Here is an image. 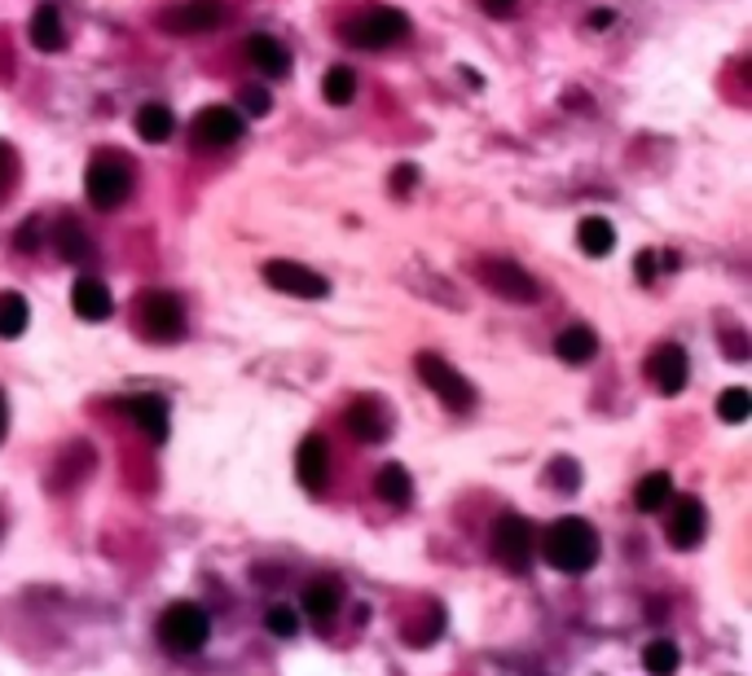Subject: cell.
<instances>
[{"label": "cell", "mask_w": 752, "mask_h": 676, "mask_svg": "<svg viewBox=\"0 0 752 676\" xmlns=\"http://www.w3.org/2000/svg\"><path fill=\"white\" fill-rule=\"evenodd\" d=\"M598 532L585 523V519H559L550 532H546V563L554 571H568V576H581L598 563Z\"/></svg>", "instance_id": "1"}, {"label": "cell", "mask_w": 752, "mask_h": 676, "mask_svg": "<svg viewBox=\"0 0 752 676\" xmlns=\"http://www.w3.org/2000/svg\"><path fill=\"white\" fill-rule=\"evenodd\" d=\"M159 637H164V645H168V650H177V654H194V650H203V645H207V637H212V619H207V611H203L199 602H172V606L164 611V619H159Z\"/></svg>", "instance_id": "2"}, {"label": "cell", "mask_w": 752, "mask_h": 676, "mask_svg": "<svg viewBox=\"0 0 752 676\" xmlns=\"http://www.w3.org/2000/svg\"><path fill=\"white\" fill-rule=\"evenodd\" d=\"M132 194V167L123 154H97V162L88 167V203L97 212H115L123 207Z\"/></svg>", "instance_id": "3"}, {"label": "cell", "mask_w": 752, "mask_h": 676, "mask_svg": "<svg viewBox=\"0 0 752 676\" xmlns=\"http://www.w3.org/2000/svg\"><path fill=\"white\" fill-rule=\"evenodd\" d=\"M414 370H418V378L427 383V391H435L449 409L454 413H467L472 405H476V387L449 365L444 357H435V352H418V361H414Z\"/></svg>", "instance_id": "4"}, {"label": "cell", "mask_w": 752, "mask_h": 676, "mask_svg": "<svg viewBox=\"0 0 752 676\" xmlns=\"http://www.w3.org/2000/svg\"><path fill=\"white\" fill-rule=\"evenodd\" d=\"M405 36H409V19H405L401 10H387V5L366 10L361 19H353V23L344 27V40H348L353 49H387V45H396V40H405Z\"/></svg>", "instance_id": "5"}, {"label": "cell", "mask_w": 752, "mask_h": 676, "mask_svg": "<svg viewBox=\"0 0 752 676\" xmlns=\"http://www.w3.org/2000/svg\"><path fill=\"white\" fill-rule=\"evenodd\" d=\"M136 321H141V334L155 338V343H172L186 329V303L168 290H145L141 294V307H136Z\"/></svg>", "instance_id": "6"}, {"label": "cell", "mask_w": 752, "mask_h": 676, "mask_svg": "<svg viewBox=\"0 0 752 676\" xmlns=\"http://www.w3.org/2000/svg\"><path fill=\"white\" fill-rule=\"evenodd\" d=\"M493 554L506 571H528L533 567V554H537V536H533V523L520 519V515H502L498 528H493Z\"/></svg>", "instance_id": "7"}, {"label": "cell", "mask_w": 752, "mask_h": 676, "mask_svg": "<svg viewBox=\"0 0 752 676\" xmlns=\"http://www.w3.org/2000/svg\"><path fill=\"white\" fill-rule=\"evenodd\" d=\"M264 281L282 294H295V299H326L331 294V281L305 264H290V259H273L264 264Z\"/></svg>", "instance_id": "8"}, {"label": "cell", "mask_w": 752, "mask_h": 676, "mask_svg": "<svg viewBox=\"0 0 752 676\" xmlns=\"http://www.w3.org/2000/svg\"><path fill=\"white\" fill-rule=\"evenodd\" d=\"M480 281H485L498 299H506V303H533V299H537L533 273L520 268V264H511V259H485V264H480Z\"/></svg>", "instance_id": "9"}, {"label": "cell", "mask_w": 752, "mask_h": 676, "mask_svg": "<svg viewBox=\"0 0 752 676\" xmlns=\"http://www.w3.org/2000/svg\"><path fill=\"white\" fill-rule=\"evenodd\" d=\"M225 0H186V5H172L164 14V32L172 36H203V32H216L225 23Z\"/></svg>", "instance_id": "10"}, {"label": "cell", "mask_w": 752, "mask_h": 676, "mask_svg": "<svg viewBox=\"0 0 752 676\" xmlns=\"http://www.w3.org/2000/svg\"><path fill=\"white\" fill-rule=\"evenodd\" d=\"M190 128H194V145H203V149H225V145H234L247 132L242 114L229 110V106H203Z\"/></svg>", "instance_id": "11"}, {"label": "cell", "mask_w": 752, "mask_h": 676, "mask_svg": "<svg viewBox=\"0 0 752 676\" xmlns=\"http://www.w3.org/2000/svg\"><path fill=\"white\" fill-rule=\"evenodd\" d=\"M647 374H652L660 396H678L687 387V378H691V361H687V352L678 343H660L652 352V361H647Z\"/></svg>", "instance_id": "12"}, {"label": "cell", "mask_w": 752, "mask_h": 676, "mask_svg": "<svg viewBox=\"0 0 752 676\" xmlns=\"http://www.w3.org/2000/svg\"><path fill=\"white\" fill-rule=\"evenodd\" d=\"M348 431H353L361 444H383V439H387V431H392V413H387V405H383L379 396H361V400H353V409H348Z\"/></svg>", "instance_id": "13"}, {"label": "cell", "mask_w": 752, "mask_h": 676, "mask_svg": "<svg viewBox=\"0 0 752 676\" xmlns=\"http://www.w3.org/2000/svg\"><path fill=\"white\" fill-rule=\"evenodd\" d=\"M704 532H708L704 505H700L695 496H682V500L673 505V515H669V541H673L678 550H695V545L704 541Z\"/></svg>", "instance_id": "14"}, {"label": "cell", "mask_w": 752, "mask_h": 676, "mask_svg": "<svg viewBox=\"0 0 752 676\" xmlns=\"http://www.w3.org/2000/svg\"><path fill=\"white\" fill-rule=\"evenodd\" d=\"M295 466H299V479H305L309 492H322L326 487V474H331V448H326V439L322 435H309L305 444H299Z\"/></svg>", "instance_id": "15"}, {"label": "cell", "mask_w": 752, "mask_h": 676, "mask_svg": "<svg viewBox=\"0 0 752 676\" xmlns=\"http://www.w3.org/2000/svg\"><path fill=\"white\" fill-rule=\"evenodd\" d=\"M71 307H75V316H84V321H106V316L115 312V299H110L106 281L80 277V281L71 286Z\"/></svg>", "instance_id": "16"}, {"label": "cell", "mask_w": 752, "mask_h": 676, "mask_svg": "<svg viewBox=\"0 0 752 676\" xmlns=\"http://www.w3.org/2000/svg\"><path fill=\"white\" fill-rule=\"evenodd\" d=\"M128 418L150 435V439H168V400L164 396H136L128 400Z\"/></svg>", "instance_id": "17"}, {"label": "cell", "mask_w": 752, "mask_h": 676, "mask_svg": "<svg viewBox=\"0 0 752 676\" xmlns=\"http://www.w3.org/2000/svg\"><path fill=\"white\" fill-rule=\"evenodd\" d=\"M247 62H251L260 75H268V80H282V75L290 71V53H286L273 36H251V40H247Z\"/></svg>", "instance_id": "18"}, {"label": "cell", "mask_w": 752, "mask_h": 676, "mask_svg": "<svg viewBox=\"0 0 752 676\" xmlns=\"http://www.w3.org/2000/svg\"><path fill=\"white\" fill-rule=\"evenodd\" d=\"M32 45H36L40 53L67 49V23H62L58 5H40V10L32 14Z\"/></svg>", "instance_id": "19"}, {"label": "cell", "mask_w": 752, "mask_h": 676, "mask_svg": "<svg viewBox=\"0 0 752 676\" xmlns=\"http://www.w3.org/2000/svg\"><path fill=\"white\" fill-rule=\"evenodd\" d=\"M576 246H581L589 259L612 255V246H617V229H612V220H604V216H585V220L576 225Z\"/></svg>", "instance_id": "20"}, {"label": "cell", "mask_w": 752, "mask_h": 676, "mask_svg": "<svg viewBox=\"0 0 752 676\" xmlns=\"http://www.w3.org/2000/svg\"><path fill=\"white\" fill-rule=\"evenodd\" d=\"M554 352H559V361H568V365H585V361H594V352H598V334H594L589 325H568V329L554 338Z\"/></svg>", "instance_id": "21"}, {"label": "cell", "mask_w": 752, "mask_h": 676, "mask_svg": "<svg viewBox=\"0 0 752 676\" xmlns=\"http://www.w3.org/2000/svg\"><path fill=\"white\" fill-rule=\"evenodd\" d=\"M53 251H58L67 264H88V259H93V242H88V233H84L71 216L58 220V229H53Z\"/></svg>", "instance_id": "22"}, {"label": "cell", "mask_w": 752, "mask_h": 676, "mask_svg": "<svg viewBox=\"0 0 752 676\" xmlns=\"http://www.w3.org/2000/svg\"><path fill=\"white\" fill-rule=\"evenodd\" d=\"M172 128H177V119H172V110L159 106V101H145V106L136 110V136L150 141V145H164V141L172 136Z\"/></svg>", "instance_id": "23"}, {"label": "cell", "mask_w": 752, "mask_h": 676, "mask_svg": "<svg viewBox=\"0 0 752 676\" xmlns=\"http://www.w3.org/2000/svg\"><path fill=\"white\" fill-rule=\"evenodd\" d=\"M669 500H673V479H669L665 470H652V474H643V479H638V487H634V505H638L643 515L665 510Z\"/></svg>", "instance_id": "24"}, {"label": "cell", "mask_w": 752, "mask_h": 676, "mask_svg": "<svg viewBox=\"0 0 752 676\" xmlns=\"http://www.w3.org/2000/svg\"><path fill=\"white\" fill-rule=\"evenodd\" d=\"M339 597H344L339 580H313V584L305 589V611H309L313 619H335Z\"/></svg>", "instance_id": "25"}, {"label": "cell", "mask_w": 752, "mask_h": 676, "mask_svg": "<svg viewBox=\"0 0 752 676\" xmlns=\"http://www.w3.org/2000/svg\"><path fill=\"white\" fill-rule=\"evenodd\" d=\"M27 321H32V307L23 294H14V290L0 294V338H19L27 329Z\"/></svg>", "instance_id": "26"}, {"label": "cell", "mask_w": 752, "mask_h": 676, "mask_svg": "<svg viewBox=\"0 0 752 676\" xmlns=\"http://www.w3.org/2000/svg\"><path fill=\"white\" fill-rule=\"evenodd\" d=\"M374 492L387 500V505H405L409 500V492H414V483H409V470L405 466H383L379 470V479H374Z\"/></svg>", "instance_id": "27"}, {"label": "cell", "mask_w": 752, "mask_h": 676, "mask_svg": "<svg viewBox=\"0 0 752 676\" xmlns=\"http://www.w3.org/2000/svg\"><path fill=\"white\" fill-rule=\"evenodd\" d=\"M322 97H326L331 106H348V101L357 97V71H353V67H331V71L322 75Z\"/></svg>", "instance_id": "28"}, {"label": "cell", "mask_w": 752, "mask_h": 676, "mask_svg": "<svg viewBox=\"0 0 752 676\" xmlns=\"http://www.w3.org/2000/svg\"><path fill=\"white\" fill-rule=\"evenodd\" d=\"M678 663H682V654H678L673 641H652V645L643 650V667H647L652 676H673Z\"/></svg>", "instance_id": "29"}, {"label": "cell", "mask_w": 752, "mask_h": 676, "mask_svg": "<svg viewBox=\"0 0 752 676\" xmlns=\"http://www.w3.org/2000/svg\"><path fill=\"white\" fill-rule=\"evenodd\" d=\"M717 413H721V422H743L752 413V396L743 387H726L717 396Z\"/></svg>", "instance_id": "30"}, {"label": "cell", "mask_w": 752, "mask_h": 676, "mask_svg": "<svg viewBox=\"0 0 752 676\" xmlns=\"http://www.w3.org/2000/svg\"><path fill=\"white\" fill-rule=\"evenodd\" d=\"M550 474H554V487H559V492H576V487H581V466H572L568 457H559V461L550 466Z\"/></svg>", "instance_id": "31"}, {"label": "cell", "mask_w": 752, "mask_h": 676, "mask_svg": "<svg viewBox=\"0 0 752 676\" xmlns=\"http://www.w3.org/2000/svg\"><path fill=\"white\" fill-rule=\"evenodd\" d=\"M268 632H273V637H295V632H299L295 611H290V606H273V611H268Z\"/></svg>", "instance_id": "32"}, {"label": "cell", "mask_w": 752, "mask_h": 676, "mask_svg": "<svg viewBox=\"0 0 752 676\" xmlns=\"http://www.w3.org/2000/svg\"><path fill=\"white\" fill-rule=\"evenodd\" d=\"M242 106H247L251 114H268V110H273V97H268L264 88H242Z\"/></svg>", "instance_id": "33"}, {"label": "cell", "mask_w": 752, "mask_h": 676, "mask_svg": "<svg viewBox=\"0 0 752 676\" xmlns=\"http://www.w3.org/2000/svg\"><path fill=\"white\" fill-rule=\"evenodd\" d=\"M40 246V220H27L19 229V251H36Z\"/></svg>", "instance_id": "34"}, {"label": "cell", "mask_w": 752, "mask_h": 676, "mask_svg": "<svg viewBox=\"0 0 752 676\" xmlns=\"http://www.w3.org/2000/svg\"><path fill=\"white\" fill-rule=\"evenodd\" d=\"M480 5H485V14H493V19H506L515 5H520V0H480Z\"/></svg>", "instance_id": "35"}, {"label": "cell", "mask_w": 752, "mask_h": 676, "mask_svg": "<svg viewBox=\"0 0 752 676\" xmlns=\"http://www.w3.org/2000/svg\"><path fill=\"white\" fill-rule=\"evenodd\" d=\"M414 177H418L414 167H396V172H392V190H396V194H405V190L414 185Z\"/></svg>", "instance_id": "36"}, {"label": "cell", "mask_w": 752, "mask_h": 676, "mask_svg": "<svg viewBox=\"0 0 752 676\" xmlns=\"http://www.w3.org/2000/svg\"><path fill=\"white\" fill-rule=\"evenodd\" d=\"M634 268H638V281H652V277H656V255H652V251H643Z\"/></svg>", "instance_id": "37"}, {"label": "cell", "mask_w": 752, "mask_h": 676, "mask_svg": "<svg viewBox=\"0 0 752 676\" xmlns=\"http://www.w3.org/2000/svg\"><path fill=\"white\" fill-rule=\"evenodd\" d=\"M10 149H5V141H0V190H5V181H10Z\"/></svg>", "instance_id": "38"}, {"label": "cell", "mask_w": 752, "mask_h": 676, "mask_svg": "<svg viewBox=\"0 0 752 676\" xmlns=\"http://www.w3.org/2000/svg\"><path fill=\"white\" fill-rule=\"evenodd\" d=\"M10 431V405H5V391H0V439Z\"/></svg>", "instance_id": "39"}, {"label": "cell", "mask_w": 752, "mask_h": 676, "mask_svg": "<svg viewBox=\"0 0 752 676\" xmlns=\"http://www.w3.org/2000/svg\"><path fill=\"white\" fill-rule=\"evenodd\" d=\"M612 23H617V14H608V10H598V14H594V27H598V32H608Z\"/></svg>", "instance_id": "40"}]
</instances>
